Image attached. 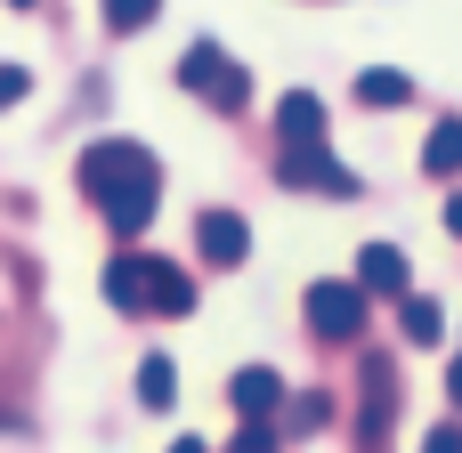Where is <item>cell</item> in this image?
Instances as JSON below:
<instances>
[{"instance_id": "obj_7", "label": "cell", "mask_w": 462, "mask_h": 453, "mask_svg": "<svg viewBox=\"0 0 462 453\" xmlns=\"http://www.w3.org/2000/svg\"><path fill=\"white\" fill-rule=\"evenodd\" d=\"M244 251H252V227H244L236 211H203V259H211V267H236Z\"/></svg>"}, {"instance_id": "obj_12", "label": "cell", "mask_w": 462, "mask_h": 453, "mask_svg": "<svg viewBox=\"0 0 462 453\" xmlns=\"http://www.w3.org/2000/svg\"><path fill=\"white\" fill-rule=\"evenodd\" d=\"M422 170H439V178H455V170H462V122H455V113L430 130V146H422Z\"/></svg>"}, {"instance_id": "obj_13", "label": "cell", "mask_w": 462, "mask_h": 453, "mask_svg": "<svg viewBox=\"0 0 462 453\" xmlns=\"http://www.w3.org/2000/svg\"><path fill=\"white\" fill-rule=\"evenodd\" d=\"M406 97H414V81H406V73H390V65L357 73V105H406Z\"/></svg>"}, {"instance_id": "obj_6", "label": "cell", "mask_w": 462, "mask_h": 453, "mask_svg": "<svg viewBox=\"0 0 462 453\" xmlns=\"http://www.w3.org/2000/svg\"><path fill=\"white\" fill-rule=\"evenodd\" d=\"M138 284H146V308H154V316H187V308H195V284H187L171 259H146Z\"/></svg>"}, {"instance_id": "obj_23", "label": "cell", "mask_w": 462, "mask_h": 453, "mask_svg": "<svg viewBox=\"0 0 462 453\" xmlns=\"http://www.w3.org/2000/svg\"><path fill=\"white\" fill-rule=\"evenodd\" d=\"M8 8H32V0H8Z\"/></svg>"}, {"instance_id": "obj_10", "label": "cell", "mask_w": 462, "mask_h": 453, "mask_svg": "<svg viewBox=\"0 0 462 453\" xmlns=\"http://www.w3.org/2000/svg\"><path fill=\"white\" fill-rule=\"evenodd\" d=\"M276 130H284V138H325V105H317L309 89H292V97L276 105Z\"/></svg>"}, {"instance_id": "obj_22", "label": "cell", "mask_w": 462, "mask_h": 453, "mask_svg": "<svg viewBox=\"0 0 462 453\" xmlns=\"http://www.w3.org/2000/svg\"><path fill=\"white\" fill-rule=\"evenodd\" d=\"M447 227H455V235H462V195H455V203H447Z\"/></svg>"}, {"instance_id": "obj_18", "label": "cell", "mask_w": 462, "mask_h": 453, "mask_svg": "<svg viewBox=\"0 0 462 453\" xmlns=\"http://www.w3.org/2000/svg\"><path fill=\"white\" fill-rule=\"evenodd\" d=\"M236 453H276V438H268V421H244V438H236Z\"/></svg>"}, {"instance_id": "obj_20", "label": "cell", "mask_w": 462, "mask_h": 453, "mask_svg": "<svg viewBox=\"0 0 462 453\" xmlns=\"http://www.w3.org/2000/svg\"><path fill=\"white\" fill-rule=\"evenodd\" d=\"M447 397H455V405H462V357H455V373H447Z\"/></svg>"}, {"instance_id": "obj_11", "label": "cell", "mask_w": 462, "mask_h": 453, "mask_svg": "<svg viewBox=\"0 0 462 453\" xmlns=\"http://www.w3.org/2000/svg\"><path fill=\"white\" fill-rule=\"evenodd\" d=\"M171 397H179L171 357H146V365H138V405H146V413H171Z\"/></svg>"}, {"instance_id": "obj_14", "label": "cell", "mask_w": 462, "mask_h": 453, "mask_svg": "<svg viewBox=\"0 0 462 453\" xmlns=\"http://www.w3.org/2000/svg\"><path fill=\"white\" fill-rule=\"evenodd\" d=\"M398 324H406V340H422V349H430V340L447 332V308H439V300H406V308H398Z\"/></svg>"}, {"instance_id": "obj_3", "label": "cell", "mask_w": 462, "mask_h": 453, "mask_svg": "<svg viewBox=\"0 0 462 453\" xmlns=\"http://www.w3.org/2000/svg\"><path fill=\"white\" fill-rule=\"evenodd\" d=\"M276 178H284V186H300V195H357V170H349V162H333V154H325V138H284Z\"/></svg>"}, {"instance_id": "obj_2", "label": "cell", "mask_w": 462, "mask_h": 453, "mask_svg": "<svg viewBox=\"0 0 462 453\" xmlns=\"http://www.w3.org/2000/svg\"><path fill=\"white\" fill-rule=\"evenodd\" d=\"M179 81H187L195 97H211V105H227V113H236V105L252 97V73H244V65H236V57L219 49V41H195V49L179 57Z\"/></svg>"}, {"instance_id": "obj_16", "label": "cell", "mask_w": 462, "mask_h": 453, "mask_svg": "<svg viewBox=\"0 0 462 453\" xmlns=\"http://www.w3.org/2000/svg\"><path fill=\"white\" fill-rule=\"evenodd\" d=\"M325 421H333L325 397H300V405H292V430H325Z\"/></svg>"}, {"instance_id": "obj_8", "label": "cell", "mask_w": 462, "mask_h": 453, "mask_svg": "<svg viewBox=\"0 0 462 453\" xmlns=\"http://www.w3.org/2000/svg\"><path fill=\"white\" fill-rule=\"evenodd\" d=\"M227 397H236V413H252V421H260V413H276V405H284V381H276L268 365H244V373L227 381Z\"/></svg>"}, {"instance_id": "obj_15", "label": "cell", "mask_w": 462, "mask_h": 453, "mask_svg": "<svg viewBox=\"0 0 462 453\" xmlns=\"http://www.w3.org/2000/svg\"><path fill=\"white\" fill-rule=\"evenodd\" d=\"M154 8L162 0H106V24L114 32H138V24H154Z\"/></svg>"}, {"instance_id": "obj_21", "label": "cell", "mask_w": 462, "mask_h": 453, "mask_svg": "<svg viewBox=\"0 0 462 453\" xmlns=\"http://www.w3.org/2000/svg\"><path fill=\"white\" fill-rule=\"evenodd\" d=\"M171 453H211V446H203V438H179V446H171Z\"/></svg>"}, {"instance_id": "obj_5", "label": "cell", "mask_w": 462, "mask_h": 453, "mask_svg": "<svg viewBox=\"0 0 462 453\" xmlns=\"http://www.w3.org/2000/svg\"><path fill=\"white\" fill-rule=\"evenodd\" d=\"M390 413H398V381H390V357L365 349V413H357V446L382 453L390 446Z\"/></svg>"}, {"instance_id": "obj_1", "label": "cell", "mask_w": 462, "mask_h": 453, "mask_svg": "<svg viewBox=\"0 0 462 453\" xmlns=\"http://www.w3.org/2000/svg\"><path fill=\"white\" fill-rule=\"evenodd\" d=\"M81 195L106 211V227L114 235H138L146 219H154V195H162V170H154V154L138 146V138H97L89 154H81Z\"/></svg>"}, {"instance_id": "obj_19", "label": "cell", "mask_w": 462, "mask_h": 453, "mask_svg": "<svg viewBox=\"0 0 462 453\" xmlns=\"http://www.w3.org/2000/svg\"><path fill=\"white\" fill-rule=\"evenodd\" d=\"M422 453H462V430H430V438H422Z\"/></svg>"}, {"instance_id": "obj_17", "label": "cell", "mask_w": 462, "mask_h": 453, "mask_svg": "<svg viewBox=\"0 0 462 453\" xmlns=\"http://www.w3.org/2000/svg\"><path fill=\"white\" fill-rule=\"evenodd\" d=\"M24 89H32V81H24V65H0V113H8V105H16Z\"/></svg>"}, {"instance_id": "obj_4", "label": "cell", "mask_w": 462, "mask_h": 453, "mask_svg": "<svg viewBox=\"0 0 462 453\" xmlns=\"http://www.w3.org/2000/svg\"><path fill=\"white\" fill-rule=\"evenodd\" d=\"M309 332L317 340H357L365 332V284H309Z\"/></svg>"}, {"instance_id": "obj_9", "label": "cell", "mask_w": 462, "mask_h": 453, "mask_svg": "<svg viewBox=\"0 0 462 453\" xmlns=\"http://www.w3.org/2000/svg\"><path fill=\"white\" fill-rule=\"evenodd\" d=\"M357 284H365V292H406V251L365 243V251H357Z\"/></svg>"}]
</instances>
